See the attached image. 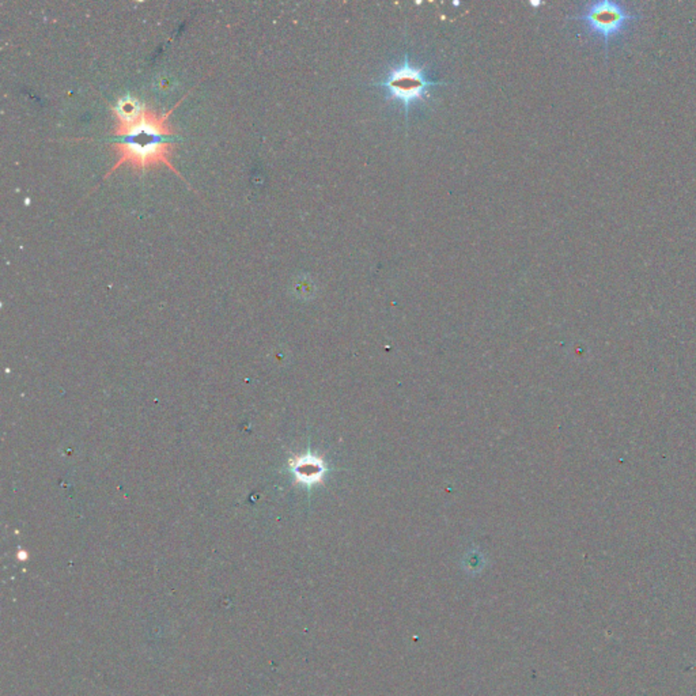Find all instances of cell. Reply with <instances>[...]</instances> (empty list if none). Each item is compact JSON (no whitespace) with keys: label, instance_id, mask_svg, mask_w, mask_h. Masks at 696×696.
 Listing matches in <instances>:
<instances>
[{"label":"cell","instance_id":"obj_1","mask_svg":"<svg viewBox=\"0 0 696 696\" xmlns=\"http://www.w3.org/2000/svg\"><path fill=\"white\" fill-rule=\"evenodd\" d=\"M173 110L174 108L167 113L158 114L145 108L141 116L131 123L116 121V139L113 141V147L119 159L108 172L106 177L124 165L142 172L156 165H166L178 174L176 167L170 163V154L174 146V131L169 127L167 119Z\"/></svg>","mask_w":696,"mask_h":696},{"label":"cell","instance_id":"obj_2","mask_svg":"<svg viewBox=\"0 0 696 696\" xmlns=\"http://www.w3.org/2000/svg\"><path fill=\"white\" fill-rule=\"evenodd\" d=\"M441 85H445V82L429 79L424 74V68L412 64L408 54L404 56V61L398 67H393L382 81L374 83L376 88L385 92L389 100L401 102L407 124L412 103L427 99L430 96V89Z\"/></svg>","mask_w":696,"mask_h":696},{"label":"cell","instance_id":"obj_3","mask_svg":"<svg viewBox=\"0 0 696 696\" xmlns=\"http://www.w3.org/2000/svg\"><path fill=\"white\" fill-rule=\"evenodd\" d=\"M641 17V14L630 12L620 3L604 0L591 4L581 15H575L573 19L584 21L591 32L600 34L604 39L605 53L608 54L611 39L619 34L628 21L638 19Z\"/></svg>","mask_w":696,"mask_h":696},{"label":"cell","instance_id":"obj_4","mask_svg":"<svg viewBox=\"0 0 696 696\" xmlns=\"http://www.w3.org/2000/svg\"><path fill=\"white\" fill-rule=\"evenodd\" d=\"M294 472L298 478V480L303 483H314L318 482L323 478L324 473V465L321 461L314 460L310 457L309 458H302L294 465Z\"/></svg>","mask_w":696,"mask_h":696},{"label":"cell","instance_id":"obj_5","mask_svg":"<svg viewBox=\"0 0 696 696\" xmlns=\"http://www.w3.org/2000/svg\"><path fill=\"white\" fill-rule=\"evenodd\" d=\"M143 109H145V106L139 101L128 96V97L120 99L117 105L113 108V112H114L117 123H131L141 116Z\"/></svg>","mask_w":696,"mask_h":696},{"label":"cell","instance_id":"obj_6","mask_svg":"<svg viewBox=\"0 0 696 696\" xmlns=\"http://www.w3.org/2000/svg\"><path fill=\"white\" fill-rule=\"evenodd\" d=\"M154 89L161 94H167L176 88V78L169 72H161L154 78Z\"/></svg>","mask_w":696,"mask_h":696}]
</instances>
